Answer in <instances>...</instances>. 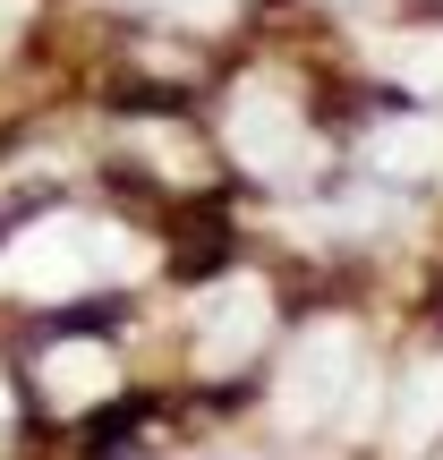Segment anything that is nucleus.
Here are the masks:
<instances>
[{"instance_id": "obj_11", "label": "nucleus", "mask_w": 443, "mask_h": 460, "mask_svg": "<svg viewBox=\"0 0 443 460\" xmlns=\"http://www.w3.org/2000/svg\"><path fill=\"white\" fill-rule=\"evenodd\" d=\"M0 435H9V384H0Z\"/></svg>"}, {"instance_id": "obj_7", "label": "nucleus", "mask_w": 443, "mask_h": 460, "mask_svg": "<svg viewBox=\"0 0 443 460\" xmlns=\"http://www.w3.org/2000/svg\"><path fill=\"white\" fill-rule=\"evenodd\" d=\"M384 435H393L401 460H418L443 435V358H418L410 376H401V401H393V427Z\"/></svg>"}, {"instance_id": "obj_4", "label": "nucleus", "mask_w": 443, "mask_h": 460, "mask_svg": "<svg viewBox=\"0 0 443 460\" xmlns=\"http://www.w3.org/2000/svg\"><path fill=\"white\" fill-rule=\"evenodd\" d=\"M264 324H273V298H264L256 273H230L222 290H205V315H197V367L205 376H230V367L256 358Z\"/></svg>"}, {"instance_id": "obj_9", "label": "nucleus", "mask_w": 443, "mask_h": 460, "mask_svg": "<svg viewBox=\"0 0 443 460\" xmlns=\"http://www.w3.org/2000/svg\"><path fill=\"white\" fill-rule=\"evenodd\" d=\"M146 154H154V163H171L180 180H197V146H188L180 128H146Z\"/></svg>"}, {"instance_id": "obj_1", "label": "nucleus", "mask_w": 443, "mask_h": 460, "mask_svg": "<svg viewBox=\"0 0 443 460\" xmlns=\"http://www.w3.org/2000/svg\"><path fill=\"white\" fill-rule=\"evenodd\" d=\"M146 273H154V247L137 230L85 222V214H43L0 247V290L17 298H77L94 281H146Z\"/></svg>"}, {"instance_id": "obj_3", "label": "nucleus", "mask_w": 443, "mask_h": 460, "mask_svg": "<svg viewBox=\"0 0 443 460\" xmlns=\"http://www.w3.org/2000/svg\"><path fill=\"white\" fill-rule=\"evenodd\" d=\"M350 384H359V324L324 315V324H307V341L281 367V393H273L281 427H324V418H341Z\"/></svg>"}, {"instance_id": "obj_8", "label": "nucleus", "mask_w": 443, "mask_h": 460, "mask_svg": "<svg viewBox=\"0 0 443 460\" xmlns=\"http://www.w3.org/2000/svg\"><path fill=\"white\" fill-rule=\"evenodd\" d=\"M384 68H393L401 85H427V94H435V85H443V34H401V43L384 51Z\"/></svg>"}, {"instance_id": "obj_2", "label": "nucleus", "mask_w": 443, "mask_h": 460, "mask_svg": "<svg viewBox=\"0 0 443 460\" xmlns=\"http://www.w3.org/2000/svg\"><path fill=\"white\" fill-rule=\"evenodd\" d=\"M222 137H230V154H239L256 180H307V171L324 163V146H315V137H307V119L290 111L281 77H247L239 94H230Z\"/></svg>"}, {"instance_id": "obj_6", "label": "nucleus", "mask_w": 443, "mask_h": 460, "mask_svg": "<svg viewBox=\"0 0 443 460\" xmlns=\"http://www.w3.org/2000/svg\"><path fill=\"white\" fill-rule=\"evenodd\" d=\"M111 384H120V367H111L102 341H60L43 358V401H51V410H94Z\"/></svg>"}, {"instance_id": "obj_10", "label": "nucleus", "mask_w": 443, "mask_h": 460, "mask_svg": "<svg viewBox=\"0 0 443 460\" xmlns=\"http://www.w3.org/2000/svg\"><path fill=\"white\" fill-rule=\"evenodd\" d=\"M26 9H34V0H0V43H9V34L26 26Z\"/></svg>"}, {"instance_id": "obj_5", "label": "nucleus", "mask_w": 443, "mask_h": 460, "mask_svg": "<svg viewBox=\"0 0 443 460\" xmlns=\"http://www.w3.org/2000/svg\"><path fill=\"white\" fill-rule=\"evenodd\" d=\"M367 171H384V180H443V119H427V111L384 119L367 137Z\"/></svg>"}]
</instances>
